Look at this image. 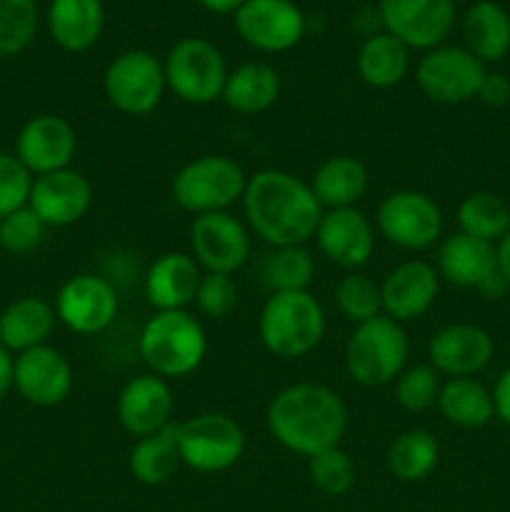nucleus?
<instances>
[{
    "label": "nucleus",
    "instance_id": "39448f33",
    "mask_svg": "<svg viewBox=\"0 0 510 512\" xmlns=\"http://www.w3.org/2000/svg\"><path fill=\"white\" fill-rule=\"evenodd\" d=\"M410 355L408 333L388 315L355 325L345 343V370L355 385L383 388L398 380Z\"/></svg>",
    "mask_w": 510,
    "mask_h": 512
},
{
    "label": "nucleus",
    "instance_id": "9d476101",
    "mask_svg": "<svg viewBox=\"0 0 510 512\" xmlns=\"http://www.w3.org/2000/svg\"><path fill=\"white\" fill-rule=\"evenodd\" d=\"M485 73V65L470 50L458 45H438L420 58L415 83L430 103L460 105L478 98Z\"/></svg>",
    "mask_w": 510,
    "mask_h": 512
},
{
    "label": "nucleus",
    "instance_id": "4c0bfd02",
    "mask_svg": "<svg viewBox=\"0 0 510 512\" xmlns=\"http://www.w3.org/2000/svg\"><path fill=\"white\" fill-rule=\"evenodd\" d=\"M440 388V373L433 365H410L395 380V400L408 413H425L438 405Z\"/></svg>",
    "mask_w": 510,
    "mask_h": 512
},
{
    "label": "nucleus",
    "instance_id": "9b49d317",
    "mask_svg": "<svg viewBox=\"0 0 510 512\" xmlns=\"http://www.w3.org/2000/svg\"><path fill=\"white\" fill-rule=\"evenodd\" d=\"M375 228L395 248L428 250L443 235V213L420 190H395L380 203Z\"/></svg>",
    "mask_w": 510,
    "mask_h": 512
},
{
    "label": "nucleus",
    "instance_id": "09e8293b",
    "mask_svg": "<svg viewBox=\"0 0 510 512\" xmlns=\"http://www.w3.org/2000/svg\"><path fill=\"white\" fill-rule=\"evenodd\" d=\"M208 13H218V15H228V13H238L243 8L245 0H198Z\"/></svg>",
    "mask_w": 510,
    "mask_h": 512
},
{
    "label": "nucleus",
    "instance_id": "4be33fe9",
    "mask_svg": "<svg viewBox=\"0 0 510 512\" xmlns=\"http://www.w3.org/2000/svg\"><path fill=\"white\" fill-rule=\"evenodd\" d=\"M440 290V275L435 265L425 260H405L395 265L380 283L383 315L405 325L423 318L433 308Z\"/></svg>",
    "mask_w": 510,
    "mask_h": 512
},
{
    "label": "nucleus",
    "instance_id": "b1692460",
    "mask_svg": "<svg viewBox=\"0 0 510 512\" xmlns=\"http://www.w3.org/2000/svg\"><path fill=\"white\" fill-rule=\"evenodd\" d=\"M435 270L440 280L455 288H478L493 270H498L495 245L470 238L465 233H453L443 238L435 258Z\"/></svg>",
    "mask_w": 510,
    "mask_h": 512
},
{
    "label": "nucleus",
    "instance_id": "6e6552de",
    "mask_svg": "<svg viewBox=\"0 0 510 512\" xmlns=\"http://www.w3.org/2000/svg\"><path fill=\"white\" fill-rule=\"evenodd\" d=\"M180 463L195 473H223L245 453V433L225 413H200L175 423Z\"/></svg>",
    "mask_w": 510,
    "mask_h": 512
},
{
    "label": "nucleus",
    "instance_id": "1a4fd4ad",
    "mask_svg": "<svg viewBox=\"0 0 510 512\" xmlns=\"http://www.w3.org/2000/svg\"><path fill=\"white\" fill-rule=\"evenodd\" d=\"M165 70L163 60L155 58L150 50H125L115 55L103 75V93L118 113L140 115L153 113L163 100Z\"/></svg>",
    "mask_w": 510,
    "mask_h": 512
},
{
    "label": "nucleus",
    "instance_id": "49530a36",
    "mask_svg": "<svg viewBox=\"0 0 510 512\" xmlns=\"http://www.w3.org/2000/svg\"><path fill=\"white\" fill-rule=\"evenodd\" d=\"M13 363L15 358L10 355V350L0 345V400L13 388Z\"/></svg>",
    "mask_w": 510,
    "mask_h": 512
},
{
    "label": "nucleus",
    "instance_id": "bb28decb",
    "mask_svg": "<svg viewBox=\"0 0 510 512\" xmlns=\"http://www.w3.org/2000/svg\"><path fill=\"white\" fill-rule=\"evenodd\" d=\"M280 88H283V83H280V75L273 65L250 60V63L230 70L220 100L233 113L258 115L278 103Z\"/></svg>",
    "mask_w": 510,
    "mask_h": 512
},
{
    "label": "nucleus",
    "instance_id": "4468645a",
    "mask_svg": "<svg viewBox=\"0 0 510 512\" xmlns=\"http://www.w3.org/2000/svg\"><path fill=\"white\" fill-rule=\"evenodd\" d=\"M190 255L203 273L235 275L250 258V233L233 213L198 215L190 225Z\"/></svg>",
    "mask_w": 510,
    "mask_h": 512
},
{
    "label": "nucleus",
    "instance_id": "412c9836",
    "mask_svg": "<svg viewBox=\"0 0 510 512\" xmlns=\"http://www.w3.org/2000/svg\"><path fill=\"white\" fill-rule=\"evenodd\" d=\"M495 343L490 333L473 323H453L433 333L428 360L445 378H475L490 365Z\"/></svg>",
    "mask_w": 510,
    "mask_h": 512
},
{
    "label": "nucleus",
    "instance_id": "c9c22d12",
    "mask_svg": "<svg viewBox=\"0 0 510 512\" xmlns=\"http://www.w3.org/2000/svg\"><path fill=\"white\" fill-rule=\"evenodd\" d=\"M335 305H338L340 313L353 325L368 323V320L383 315L380 283H375L368 275L353 270L345 278H340L338 288H335Z\"/></svg>",
    "mask_w": 510,
    "mask_h": 512
},
{
    "label": "nucleus",
    "instance_id": "ea45409f",
    "mask_svg": "<svg viewBox=\"0 0 510 512\" xmlns=\"http://www.w3.org/2000/svg\"><path fill=\"white\" fill-rule=\"evenodd\" d=\"M45 223L25 205L0 220V248L13 255H28L43 243Z\"/></svg>",
    "mask_w": 510,
    "mask_h": 512
},
{
    "label": "nucleus",
    "instance_id": "f8f14e48",
    "mask_svg": "<svg viewBox=\"0 0 510 512\" xmlns=\"http://www.w3.org/2000/svg\"><path fill=\"white\" fill-rule=\"evenodd\" d=\"M380 23L410 50L445 45L455 25V0H380Z\"/></svg>",
    "mask_w": 510,
    "mask_h": 512
},
{
    "label": "nucleus",
    "instance_id": "f257e3e1",
    "mask_svg": "<svg viewBox=\"0 0 510 512\" xmlns=\"http://www.w3.org/2000/svg\"><path fill=\"white\" fill-rule=\"evenodd\" d=\"M240 203L250 230L270 248L310 243L325 213L310 183L278 168L248 175Z\"/></svg>",
    "mask_w": 510,
    "mask_h": 512
},
{
    "label": "nucleus",
    "instance_id": "72a5a7b5",
    "mask_svg": "<svg viewBox=\"0 0 510 512\" xmlns=\"http://www.w3.org/2000/svg\"><path fill=\"white\" fill-rule=\"evenodd\" d=\"M455 218H458L460 233L485 240L490 245H498L510 230V208L500 195L485 193V190L465 195Z\"/></svg>",
    "mask_w": 510,
    "mask_h": 512
},
{
    "label": "nucleus",
    "instance_id": "5701e85b",
    "mask_svg": "<svg viewBox=\"0 0 510 512\" xmlns=\"http://www.w3.org/2000/svg\"><path fill=\"white\" fill-rule=\"evenodd\" d=\"M203 268L190 253H165L145 273V298L155 313L185 310L195 303Z\"/></svg>",
    "mask_w": 510,
    "mask_h": 512
},
{
    "label": "nucleus",
    "instance_id": "c756f323",
    "mask_svg": "<svg viewBox=\"0 0 510 512\" xmlns=\"http://www.w3.org/2000/svg\"><path fill=\"white\" fill-rule=\"evenodd\" d=\"M360 80L375 90H390L408 78L410 48L390 33H373L355 55Z\"/></svg>",
    "mask_w": 510,
    "mask_h": 512
},
{
    "label": "nucleus",
    "instance_id": "ddd939ff",
    "mask_svg": "<svg viewBox=\"0 0 510 512\" xmlns=\"http://www.w3.org/2000/svg\"><path fill=\"white\" fill-rule=\"evenodd\" d=\"M118 293L110 280L95 273H78L65 280L55 298V318L75 335H98L118 315Z\"/></svg>",
    "mask_w": 510,
    "mask_h": 512
},
{
    "label": "nucleus",
    "instance_id": "37998d69",
    "mask_svg": "<svg viewBox=\"0 0 510 512\" xmlns=\"http://www.w3.org/2000/svg\"><path fill=\"white\" fill-rule=\"evenodd\" d=\"M478 100L488 108H503L510 105V78L503 73H485L483 83H480Z\"/></svg>",
    "mask_w": 510,
    "mask_h": 512
},
{
    "label": "nucleus",
    "instance_id": "dca6fc26",
    "mask_svg": "<svg viewBox=\"0 0 510 512\" xmlns=\"http://www.w3.org/2000/svg\"><path fill=\"white\" fill-rule=\"evenodd\" d=\"M78 150V135L65 118L43 113L30 118L15 138V158L33 178L70 168Z\"/></svg>",
    "mask_w": 510,
    "mask_h": 512
},
{
    "label": "nucleus",
    "instance_id": "a19ab883",
    "mask_svg": "<svg viewBox=\"0 0 510 512\" xmlns=\"http://www.w3.org/2000/svg\"><path fill=\"white\" fill-rule=\"evenodd\" d=\"M195 305L210 320H225L238 305V285L233 275L203 273L195 293Z\"/></svg>",
    "mask_w": 510,
    "mask_h": 512
},
{
    "label": "nucleus",
    "instance_id": "c03bdc74",
    "mask_svg": "<svg viewBox=\"0 0 510 512\" xmlns=\"http://www.w3.org/2000/svg\"><path fill=\"white\" fill-rule=\"evenodd\" d=\"M493 405H495V418L510 428V368H505L498 375L493 385Z\"/></svg>",
    "mask_w": 510,
    "mask_h": 512
},
{
    "label": "nucleus",
    "instance_id": "f704fd0d",
    "mask_svg": "<svg viewBox=\"0 0 510 512\" xmlns=\"http://www.w3.org/2000/svg\"><path fill=\"white\" fill-rule=\"evenodd\" d=\"M263 283L270 293H295L308 290L315 278V260L305 245L273 248L260 265Z\"/></svg>",
    "mask_w": 510,
    "mask_h": 512
},
{
    "label": "nucleus",
    "instance_id": "cd10ccee",
    "mask_svg": "<svg viewBox=\"0 0 510 512\" xmlns=\"http://www.w3.org/2000/svg\"><path fill=\"white\" fill-rule=\"evenodd\" d=\"M463 40L483 65L498 63L510 53V13L495 0H478L463 18Z\"/></svg>",
    "mask_w": 510,
    "mask_h": 512
},
{
    "label": "nucleus",
    "instance_id": "2f4dec72",
    "mask_svg": "<svg viewBox=\"0 0 510 512\" xmlns=\"http://www.w3.org/2000/svg\"><path fill=\"white\" fill-rule=\"evenodd\" d=\"M180 465L183 463H180L178 440H175V423L160 433L135 440L128 455L130 475L143 485L168 483Z\"/></svg>",
    "mask_w": 510,
    "mask_h": 512
},
{
    "label": "nucleus",
    "instance_id": "20e7f679",
    "mask_svg": "<svg viewBox=\"0 0 510 512\" xmlns=\"http://www.w3.org/2000/svg\"><path fill=\"white\" fill-rule=\"evenodd\" d=\"M263 348L280 360L313 353L325 338V310L310 290L270 293L258 318Z\"/></svg>",
    "mask_w": 510,
    "mask_h": 512
},
{
    "label": "nucleus",
    "instance_id": "a211bd4d",
    "mask_svg": "<svg viewBox=\"0 0 510 512\" xmlns=\"http://www.w3.org/2000/svg\"><path fill=\"white\" fill-rule=\"evenodd\" d=\"M93 205V185L73 168L33 178L28 208L45 223V228H68L83 220Z\"/></svg>",
    "mask_w": 510,
    "mask_h": 512
},
{
    "label": "nucleus",
    "instance_id": "6ab92c4d",
    "mask_svg": "<svg viewBox=\"0 0 510 512\" xmlns=\"http://www.w3.org/2000/svg\"><path fill=\"white\" fill-rule=\"evenodd\" d=\"M173 390L158 375H138L123 385L115 403L120 428L133 438H148L173 425Z\"/></svg>",
    "mask_w": 510,
    "mask_h": 512
},
{
    "label": "nucleus",
    "instance_id": "423d86ee",
    "mask_svg": "<svg viewBox=\"0 0 510 512\" xmlns=\"http://www.w3.org/2000/svg\"><path fill=\"white\" fill-rule=\"evenodd\" d=\"M248 175L233 158L220 153H208L185 163L173 175L170 193L178 208L198 215L228 213L235 203L243 200Z\"/></svg>",
    "mask_w": 510,
    "mask_h": 512
},
{
    "label": "nucleus",
    "instance_id": "e433bc0d",
    "mask_svg": "<svg viewBox=\"0 0 510 512\" xmlns=\"http://www.w3.org/2000/svg\"><path fill=\"white\" fill-rule=\"evenodd\" d=\"M38 30L35 0H0V58L23 53Z\"/></svg>",
    "mask_w": 510,
    "mask_h": 512
},
{
    "label": "nucleus",
    "instance_id": "393cba45",
    "mask_svg": "<svg viewBox=\"0 0 510 512\" xmlns=\"http://www.w3.org/2000/svg\"><path fill=\"white\" fill-rule=\"evenodd\" d=\"M103 0H50V38L65 53H85L103 35Z\"/></svg>",
    "mask_w": 510,
    "mask_h": 512
},
{
    "label": "nucleus",
    "instance_id": "de8ad7c7",
    "mask_svg": "<svg viewBox=\"0 0 510 512\" xmlns=\"http://www.w3.org/2000/svg\"><path fill=\"white\" fill-rule=\"evenodd\" d=\"M495 255H498L500 275H503L505 283H508V288H510V230L505 233V238L495 245Z\"/></svg>",
    "mask_w": 510,
    "mask_h": 512
},
{
    "label": "nucleus",
    "instance_id": "473e14b6",
    "mask_svg": "<svg viewBox=\"0 0 510 512\" xmlns=\"http://www.w3.org/2000/svg\"><path fill=\"white\" fill-rule=\"evenodd\" d=\"M385 460L393 478L403 483H420L438 468L440 445L428 430H405L390 443Z\"/></svg>",
    "mask_w": 510,
    "mask_h": 512
},
{
    "label": "nucleus",
    "instance_id": "f3484780",
    "mask_svg": "<svg viewBox=\"0 0 510 512\" xmlns=\"http://www.w3.org/2000/svg\"><path fill=\"white\" fill-rule=\"evenodd\" d=\"M13 388L35 408H55L73 390V368L60 350L38 345L15 358Z\"/></svg>",
    "mask_w": 510,
    "mask_h": 512
},
{
    "label": "nucleus",
    "instance_id": "f03ea898",
    "mask_svg": "<svg viewBox=\"0 0 510 512\" xmlns=\"http://www.w3.org/2000/svg\"><path fill=\"white\" fill-rule=\"evenodd\" d=\"M265 423L275 443L295 455L313 458L343 443L348 433V408L328 385L295 383L275 393Z\"/></svg>",
    "mask_w": 510,
    "mask_h": 512
},
{
    "label": "nucleus",
    "instance_id": "7ed1b4c3",
    "mask_svg": "<svg viewBox=\"0 0 510 512\" xmlns=\"http://www.w3.org/2000/svg\"><path fill=\"white\" fill-rule=\"evenodd\" d=\"M138 353L153 375L163 380L188 378L203 365L208 335L188 310L155 313L140 330Z\"/></svg>",
    "mask_w": 510,
    "mask_h": 512
},
{
    "label": "nucleus",
    "instance_id": "a18cd8bd",
    "mask_svg": "<svg viewBox=\"0 0 510 512\" xmlns=\"http://www.w3.org/2000/svg\"><path fill=\"white\" fill-rule=\"evenodd\" d=\"M475 290H478L485 300H500L505 293H510L508 283H505V278L500 275V270H493V273H490Z\"/></svg>",
    "mask_w": 510,
    "mask_h": 512
},
{
    "label": "nucleus",
    "instance_id": "2eb2a0df",
    "mask_svg": "<svg viewBox=\"0 0 510 512\" xmlns=\"http://www.w3.org/2000/svg\"><path fill=\"white\" fill-rule=\"evenodd\" d=\"M240 38L263 53H288L303 40L305 15L293 0H245L235 13Z\"/></svg>",
    "mask_w": 510,
    "mask_h": 512
},
{
    "label": "nucleus",
    "instance_id": "aec40b11",
    "mask_svg": "<svg viewBox=\"0 0 510 512\" xmlns=\"http://www.w3.org/2000/svg\"><path fill=\"white\" fill-rule=\"evenodd\" d=\"M315 243L323 258L353 273L373 258L375 225L358 208L325 210L315 230Z\"/></svg>",
    "mask_w": 510,
    "mask_h": 512
},
{
    "label": "nucleus",
    "instance_id": "58836bf2",
    "mask_svg": "<svg viewBox=\"0 0 510 512\" xmlns=\"http://www.w3.org/2000/svg\"><path fill=\"white\" fill-rule=\"evenodd\" d=\"M308 473L315 488L325 495H345L355 485V463L343 448H330L308 458Z\"/></svg>",
    "mask_w": 510,
    "mask_h": 512
},
{
    "label": "nucleus",
    "instance_id": "a878e982",
    "mask_svg": "<svg viewBox=\"0 0 510 512\" xmlns=\"http://www.w3.org/2000/svg\"><path fill=\"white\" fill-rule=\"evenodd\" d=\"M368 168L353 155H333L315 168L310 190L323 210L355 208L368 190Z\"/></svg>",
    "mask_w": 510,
    "mask_h": 512
},
{
    "label": "nucleus",
    "instance_id": "0eeeda50",
    "mask_svg": "<svg viewBox=\"0 0 510 512\" xmlns=\"http://www.w3.org/2000/svg\"><path fill=\"white\" fill-rule=\"evenodd\" d=\"M165 85L188 105H210L223 98L228 65L223 53L205 38H183L163 60Z\"/></svg>",
    "mask_w": 510,
    "mask_h": 512
},
{
    "label": "nucleus",
    "instance_id": "c85d7f7f",
    "mask_svg": "<svg viewBox=\"0 0 510 512\" xmlns=\"http://www.w3.org/2000/svg\"><path fill=\"white\" fill-rule=\"evenodd\" d=\"M55 328V310L35 295H25L0 313V345L10 353H25L38 345H48Z\"/></svg>",
    "mask_w": 510,
    "mask_h": 512
},
{
    "label": "nucleus",
    "instance_id": "7c9ffc66",
    "mask_svg": "<svg viewBox=\"0 0 510 512\" xmlns=\"http://www.w3.org/2000/svg\"><path fill=\"white\" fill-rule=\"evenodd\" d=\"M438 410L455 428H485L495 418L493 390L475 378H448L440 388Z\"/></svg>",
    "mask_w": 510,
    "mask_h": 512
},
{
    "label": "nucleus",
    "instance_id": "79ce46f5",
    "mask_svg": "<svg viewBox=\"0 0 510 512\" xmlns=\"http://www.w3.org/2000/svg\"><path fill=\"white\" fill-rule=\"evenodd\" d=\"M30 188L33 175L28 168L15 158V153H0V220L28 205Z\"/></svg>",
    "mask_w": 510,
    "mask_h": 512
}]
</instances>
